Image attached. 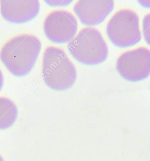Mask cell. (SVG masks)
<instances>
[{"label": "cell", "mask_w": 150, "mask_h": 161, "mask_svg": "<svg viewBox=\"0 0 150 161\" xmlns=\"http://www.w3.org/2000/svg\"><path fill=\"white\" fill-rule=\"evenodd\" d=\"M142 33L145 41L150 46V13L147 14L143 18Z\"/></svg>", "instance_id": "obj_10"}, {"label": "cell", "mask_w": 150, "mask_h": 161, "mask_svg": "<svg viewBox=\"0 0 150 161\" xmlns=\"http://www.w3.org/2000/svg\"><path fill=\"white\" fill-rule=\"evenodd\" d=\"M120 76L130 81H139L150 76V49L139 47L123 53L116 61Z\"/></svg>", "instance_id": "obj_5"}, {"label": "cell", "mask_w": 150, "mask_h": 161, "mask_svg": "<svg viewBox=\"0 0 150 161\" xmlns=\"http://www.w3.org/2000/svg\"><path fill=\"white\" fill-rule=\"evenodd\" d=\"M3 85H4V76H3V73L0 70V90L2 89Z\"/></svg>", "instance_id": "obj_12"}, {"label": "cell", "mask_w": 150, "mask_h": 161, "mask_svg": "<svg viewBox=\"0 0 150 161\" xmlns=\"http://www.w3.org/2000/svg\"><path fill=\"white\" fill-rule=\"evenodd\" d=\"M42 75L45 84L57 91L71 88L77 79L73 62L67 53L58 47H47L44 51Z\"/></svg>", "instance_id": "obj_2"}, {"label": "cell", "mask_w": 150, "mask_h": 161, "mask_svg": "<svg viewBox=\"0 0 150 161\" xmlns=\"http://www.w3.org/2000/svg\"><path fill=\"white\" fill-rule=\"evenodd\" d=\"M18 117L16 104L8 98L0 97V130L11 127Z\"/></svg>", "instance_id": "obj_9"}, {"label": "cell", "mask_w": 150, "mask_h": 161, "mask_svg": "<svg viewBox=\"0 0 150 161\" xmlns=\"http://www.w3.org/2000/svg\"><path fill=\"white\" fill-rule=\"evenodd\" d=\"M40 4L37 0H1L0 11L7 21L13 23L30 21L38 14Z\"/></svg>", "instance_id": "obj_8"}, {"label": "cell", "mask_w": 150, "mask_h": 161, "mask_svg": "<svg viewBox=\"0 0 150 161\" xmlns=\"http://www.w3.org/2000/svg\"><path fill=\"white\" fill-rule=\"evenodd\" d=\"M0 161H5L4 159H3V158L1 157V155H0Z\"/></svg>", "instance_id": "obj_13"}, {"label": "cell", "mask_w": 150, "mask_h": 161, "mask_svg": "<svg viewBox=\"0 0 150 161\" xmlns=\"http://www.w3.org/2000/svg\"><path fill=\"white\" fill-rule=\"evenodd\" d=\"M138 3L145 8H150V1H138Z\"/></svg>", "instance_id": "obj_11"}, {"label": "cell", "mask_w": 150, "mask_h": 161, "mask_svg": "<svg viewBox=\"0 0 150 161\" xmlns=\"http://www.w3.org/2000/svg\"><path fill=\"white\" fill-rule=\"evenodd\" d=\"M114 7L112 0H80L74 5L73 11L83 24L92 26L102 23Z\"/></svg>", "instance_id": "obj_7"}, {"label": "cell", "mask_w": 150, "mask_h": 161, "mask_svg": "<svg viewBox=\"0 0 150 161\" xmlns=\"http://www.w3.org/2000/svg\"><path fill=\"white\" fill-rule=\"evenodd\" d=\"M41 50V42L30 34L18 35L5 44L0 52V59L10 72L23 76L34 67Z\"/></svg>", "instance_id": "obj_1"}, {"label": "cell", "mask_w": 150, "mask_h": 161, "mask_svg": "<svg viewBox=\"0 0 150 161\" xmlns=\"http://www.w3.org/2000/svg\"><path fill=\"white\" fill-rule=\"evenodd\" d=\"M106 33L116 47L125 48L136 45L142 40L137 14L128 8L117 11L107 24Z\"/></svg>", "instance_id": "obj_4"}, {"label": "cell", "mask_w": 150, "mask_h": 161, "mask_svg": "<svg viewBox=\"0 0 150 161\" xmlns=\"http://www.w3.org/2000/svg\"><path fill=\"white\" fill-rule=\"evenodd\" d=\"M78 23L76 17L68 11L58 9L46 17L43 30L49 40L56 43L70 42L77 34Z\"/></svg>", "instance_id": "obj_6"}, {"label": "cell", "mask_w": 150, "mask_h": 161, "mask_svg": "<svg viewBox=\"0 0 150 161\" xmlns=\"http://www.w3.org/2000/svg\"><path fill=\"white\" fill-rule=\"evenodd\" d=\"M68 49L75 59L86 65L102 64L108 55V48L103 35L92 27L81 29L68 43Z\"/></svg>", "instance_id": "obj_3"}]
</instances>
